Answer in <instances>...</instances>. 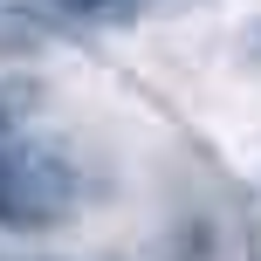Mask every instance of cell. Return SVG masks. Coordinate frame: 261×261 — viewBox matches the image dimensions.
Instances as JSON below:
<instances>
[{
  "label": "cell",
  "mask_w": 261,
  "mask_h": 261,
  "mask_svg": "<svg viewBox=\"0 0 261 261\" xmlns=\"http://www.w3.org/2000/svg\"><path fill=\"white\" fill-rule=\"evenodd\" d=\"M76 7H90L96 21H124V14H138L144 0H76Z\"/></svg>",
  "instance_id": "2"
},
{
  "label": "cell",
  "mask_w": 261,
  "mask_h": 261,
  "mask_svg": "<svg viewBox=\"0 0 261 261\" xmlns=\"http://www.w3.org/2000/svg\"><path fill=\"white\" fill-rule=\"evenodd\" d=\"M76 213V172L41 144L0 138V227H55Z\"/></svg>",
  "instance_id": "1"
}]
</instances>
